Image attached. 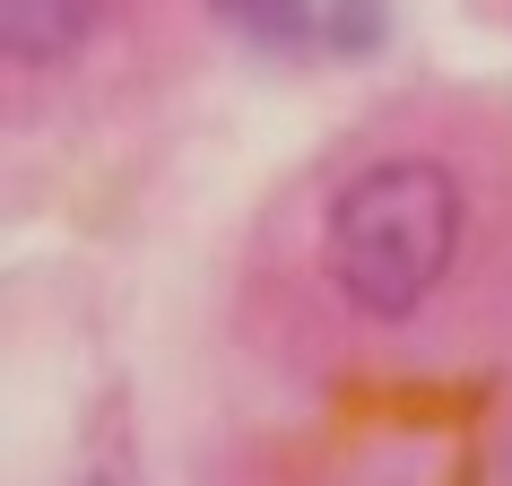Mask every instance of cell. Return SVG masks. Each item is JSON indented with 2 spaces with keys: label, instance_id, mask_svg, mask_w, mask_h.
Returning a JSON list of instances; mask_svg holds the SVG:
<instances>
[{
  "label": "cell",
  "instance_id": "6da1fadb",
  "mask_svg": "<svg viewBox=\"0 0 512 486\" xmlns=\"http://www.w3.org/2000/svg\"><path fill=\"white\" fill-rule=\"evenodd\" d=\"M469 252V174L443 139H391L330 183L322 278L365 330H408L452 296Z\"/></svg>",
  "mask_w": 512,
  "mask_h": 486
},
{
  "label": "cell",
  "instance_id": "3957f363",
  "mask_svg": "<svg viewBox=\"0 0 512 486\" xmlns=\"http://www.w3.org/2000/svg\"><path fill=\"white\" fill-rule=\"evenodd\" d=\"M209 9H217L235 35H252V44H296V35L313 27V9H304V0H209Z\"/></svg>",
  "mask_w": 512,
  "mask_h": 486
},
{
  "label": "cell",
  "instance_id": "277c9868",
  "mask_svg": "<svg viewBox=\"0 0 512 486\" xmlns=\"http://www.w3.org/2000/svg\"><path fill=\"white\" fill-rule=\"evenodd\" d=\"M87 486H131V478H122V469H96V478H87Z\"/></svg>",
  "mask_w": 512,
  "mask_h": 486
},
{
  "label": "cell",
  "instance_id": "7a4b0ae2",
  "mask_svg": "<svg viewBox=\"0 0 512 486\" xmlns=\"http://www.w3.org/2000/svg\"><path fill=\"white\" fill-rule=\"evenodd\" d=\"M113 0H0V35L18 70H61L105 35Z\"/></svg>",
  "mask_w": 512,
  "mask_h": 486
}]
</instances>
